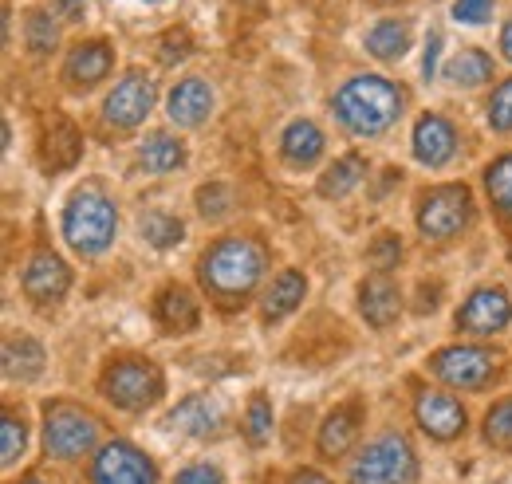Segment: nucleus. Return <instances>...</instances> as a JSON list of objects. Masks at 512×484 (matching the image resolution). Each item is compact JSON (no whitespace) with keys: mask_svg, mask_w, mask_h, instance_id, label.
Returning a JSON list of instances; mask_svg holds the SVG:
<instances>
[{"mask_svg":"<svg viewBox=\"0 0 512 484\" xmlns=\"http://www.w3.org/2000/svg\"><path fill=\"white\" fill-rule=\"evenodd\" d=\"M402 115V91L383 75H355L335 91V119L355 138H379Z\"/></svg>","mask_w":512,"mask_h":484,"instance_id":"f03ea898","label":"nucleus"},{"mask_svg":"<svg viewBox=\"0 0 512 484\" xmlns=\"http://www.w3.org/2000/svg\"><path fill=\"white\" fill-rule=\"evenodd\" d=\"M119 233V209L111 205V197L99 185H83L67 197L64 209V241L79 256H99L115 244Z\"/></svg>","mask_w":512,"mask_h":484,"instance_id":"7ed1b4c3","label":"nucleus"},{"mask_svg":"<svg viewBox=\"0 0 512 484\" xmlns=\"http://www.w3.org/2000/svg\"><path fill=\"white\" fill-rule=\"evenodd\" d=\"M154 315H158V323L170 331V335H186L197 327V319H201V311H197V300H193L190 288H182V284H170L158 303H154Z\"/></svg>","mask_w":512,"mask_h":484,"instance_id":"412c9836","label":"nucleus"},{"mask_svg":"<svg viewBox=\"0 0 512 484\" xmlns=\"http://www.w3.org/2000/svg\"><path fill=\"white\" fill-rule=\"evenodd\" d=\"M457 154V130L442 115H422L414 126V158L430 170H442Z\"/></svg>","mask_w":512,"mask_h":484,"instance_id":"2eb2a0df","label":"nucleus"},{"mask_svg":"<svg viewBox=\"0 0 512 484\" xmlns=\"http://www.w3.org/2000/svg\"><path fill=\"white\" fill-rule=\"evenodd\" d=\"M288 484H331L323 473H316V469H300V473H292V481Z\"/></svg>","mask_w":512,"mask_h":484,"instance_id":"79ce46f5","label":"nucleus"},{"mask_svg":"<svg viewBox=\"0 0 512 484\" xmlns=\"http://www.w3.org/2000/svg\"><path fill=\"white\" fill-rule=\"evenodd\" d=\"M138 162H142L146 174H174V170L186 162V146H182L174 134L158 130V134L142 138V146H138Z\"/></svg>","mask_w":512,"mask_h":484,"instance_id":"4be33fe9","label":"nucleus"},{"mask_svg":"<svg viewBox=\"0 0 512 484\" xmlns=\"http://www.w3.org/2000/svg\"><path fill=\"white\" fill-rule=\"evenodd\" d=\"M512 319V303L501 288H477L457 311V327L469 335H497Z\"/></svg>","mask_w":512,"mask_h":484,"instance_id":"f8f14e48","label":"nucleus"},{"mask_svg":"<svg viewBox=\"0 0 512 484\" xmlns=\"http://www.w3.org/2000/svg\"><path fill=\"white\" fill-rule=\"evenodd\" d=\"M418 481V457L414 445L402 433L375 437L347 469V484H414Z\"/></svg>","mask_w":512,"mask_h":484,"instance_id":"20e7f679","label":"nucleus"},{"mask_svg":"<svg viewBox=\"0 0 512 484\" xmlns=\"http://www.w3.org/2000/svg\"><path fill=\"white\" fill-rule=\"evenodd\" d=\"M430 370L453 390H481L493 378L497 359L489 351H481V347H446V351H438L430 359Z\"/></svg>","mask_w":512,"mask_h":484,"instance_id":"1a4fd4ad","label":"nucleus"},{"mask_svg":"<svg viewBox=\"0 0 512 484\" xmlns=\"http://www.w3.org/2000/svg\"><path fill=\"white\" fill-rule=\"evenodd\" d=\"M485 115H489V126H493V130L509 134L512 130V79H505V83L493 91V99H489Z\"/></svg>","mask_w":512,"mask_h":484,"instance_id":"c9c22d12","label":"nucleus"},{"mask_svg":"<svg viewBox=\"0 0 512 484\" xmlns=\"http://www.w3.org/2000/svg\"><path fill=\"white\" fill-rule=\"evenodd\" d=\"M493 16V0H453V20L461 24H485Z\"/></svg>","mask_w":512,"mask_h":484,"instance_id":"58836bf2","label":"nucleus"},{"mask_svg":"<svg viewBox=\"0 0 512 484\" xmlns=\"http://www.w3.org/2000/svg\"><path fill=\"white\" fill-rule=\"evenodd\" d=\"M501 52H505V60L512 63V20L501 28Z\"/></svg>","mask_w":512,"mask_h":484,"instance_id":"c03bdc74","label":"nucleus"},{"mask_svg":"<svg viewBox=\"0 0 512 484\" xmlns=\"http://www.w3.org/2000/svg\"><path fill=\"white\" fill-rule=\"evenodd\" d=\"M359 437V410L355 406H339L331 410L320 425V453L323 457H343Z\"/></svg>","mask_w":512,"mask_h":484,"instance_id":"5701e85b","label":"nucleus"},{"mask_svg":"<svg viewBox=\"0 0 512 484\" xmlns=\"http://www.w3.org/2000/svg\"><path fill=\"white\" fill-rule=\"evenodd\" d=\"M367 260L379 268V272H390L398 260H402V244H398V237H390V233H383L379 241L371 244V252H367Z\"/></svg>","mask_w":512,"mask_h":484,"instance_id":"4c0bfd02","label":"nucleus"},{"mask_svg":"<svg viewBox=\"0 0 512 484\" xmlns=\"http://www.w3.org/2000/svg\"><path fill=\"white\" fill-rule=\"evenodd\" d=\"M20 288H24V296L32 303L64 300L67 288H71V268H67L56 252H36L24 264V272H20Z\"/></svg>","mask_w":512,"mask_h":484,"instance_id":"9b49d317","label":"nucleus"},{"mask_svg":"<svg viewBox=\"0 0 512 484\" xmlns=\"http://www.w3.org/2000/svg\"><path fill=\"white\" fill-rule=\"evenodd\" d=\"M20 484H40V481H36V477H28V481H20Z\"/></svg>","mask_w":512,"mask_h":484,"instance_id":"a18cd8bd","label":"nucleus"},{"mask_svg":"<svg viewBox=\"0 0 512 484\" xmlns=\"http://www.w3.org/2000/svg\"><path fill=\"white\" fill-rule=\"evenodd\" d=\"M150 111H154V79L142 71H130L127 79H119V87L103 103L107 126H119V130H134L138 122H146Z\"/></svg>","mask_w":512,"mask_h":484,"instance_id":"9d476101","label":"nucleus"},{"mask_svg":"<svg viewBox=\"0 0 512 484\" xmlns=\"http://www.w3.org/2000/svg\"><path fill=\"white\" fill-rule=\"evenodd\" d=\"M170 429L178 433H190V437H217L221 425H225V406L209 394H190L186 402H178L166 418Z\"/></svg>","mask_w":512,"mask_h":484,"instance_id":"4468645a","label":"nucleus"},{"mask_svg":"<svg viewBox=\"0 0 512 484\" xmlns=\"http://www.w3.org/2000/svg\"><path fill=\"white\" fill-rule=\"evenodd\" d=\"M103 394L127 414H142L162 398V370L146 359H119L103 370Z\"/></svg>","mask_w":512,"mask_h":484,"instance_id":"39448f33","label":"nucleus"},{"mask_svg":"<svg viewBox=\"0 0 512 484\" xmlns=\"http://www.w3.org/2000/svg\"><path fill=\"white\" fill-rule=\"evenodd\" d=\"M264 268H268V256H264V248L253 237H221V241L209 244L201 252L197 280L221 307H233L245 296H253Z\"/></svg>","mask_w":512,"mask_h":484,"instance_id":"f257e3e1","label":"nucleus"},{"mask_svg":"<svg viewBox=\"0 0 512 484\" xmlns=\"http://www.w3.org/2000/svg\"><path fill=\"white\" fill-rule=\"evenodd\" d=\"M233 209V189L229 185H201L197 189V213L205 221H221Z\"/></svg>","mask_w":512,"mask_h":484,"instance_id":"72a5a7b5","label":"nucleus"},{"mask_svg":"<svg viewBox=\"0 0 512 484\" xmlns=\"http://www.w3.org/2000/svg\"><path fill=\"white\" fill-rule=\"evenodd\" d=\"M225 477H221V469L217 465H190V469H182L178 477H174V484H221Z\"/></svg>","mask_w":512,"mask_h":484,"instance_id":"ea45409f","label":"nucleus"},{"mask_svg":"<svg viewBox=\"0 0 512 484\" xmlns=\"http://www.w3.org/2000/svg\"><path fill=\"white\" fill-rule=\"evenodd\" d=\"M111 48L103 44V40H87V44H75L71 48V56L64 63V79L71 87H79V91H87V87H95V83H103L107 79V71H111Z\"/></svg>","mask_w":512,"mask_h":484,"instance_id":"f3484780","label":"nucleus"},{"mask_svg":"<svg viewBox=\"0 0 512 484\" xmlns=\"http://www.w3.org/2000/svg\"><path fill=\"white\" fill-rule=\"evenodd\" d=\"M485 189H489V201H493L505 217H512V154L497 158V162L485 170Z\"/></svg>","mask_w":512,"mask_h":484,"instance_id":"c756f323","label":"nucleus"},{"mask_svg":"<svg viewBox=\"0 0 512 484\" xmlns=\"http://www.w3.org/2000/svg\"><path fill=\"white\" fill-rule=\"evenodd\" d=\"M446 79L457 87H481L485 79H493V60L481 48H465L446 63Z\"/></svg>","mask_w":512,"mask_h":484,"instance_id":"bb28decb","label":"nucleus"},{"mask_svg":"<svg viewBox=\"0 0 512 484\" xmlns=\"http://www.w3.org/2000/svg\"><path fill=\"white\" fill-rule=\"evenodd\" d=\"M28 48L36 56H44V52L56 48V24H52L48 12H28Z\"/></svg>","mask_w":512,"mask_h":484,"instance_id":"f704fd0d","label":"nucleus"},{"mask_svg":"<svg viewBox=\"0 0 512 484\" xmlns=\"http://www.w3.org/2000/svg\"><path fill=\"white\" fill-rule=\"evenodd\" d=\"M24 445H28L24 422L16 414H4V422H0V461H4V469H12L24 457Z\"/></svg>","mask_w":512,"mask_h":484,"instance_id":"2f4dec72","label":"nucleus"},{"mask_svg":"<svg viewBox=\"0 0 512 484\" xmlns=\"http://www.w3.org/2000/svg\"><path fill=\"white\" fill-rule=\"evenodd\" d=\"M280 154L288 166L304 170V166H316L323 154V130L316 122L308 119H296L284 134H280Z\"/></svg>","mask_w":512,"mask_h":484,"instance_id":"6ab92c4d","label":"nucleus"},{"mask_svg":"<svg viewBox=\"0 0 512 484\" xmlns=\"http://www.w3.org/2000/svg\"><path fill=\"white\" fill-rule=\"evenodd\" d=\"M190 52H193V40H190V32H186V28H170V32L158 40V60L166 63V67L182 63Z\"/></svg>","mask_w":512,"mask_h":484,"instance_id":"e433bc0d","label":"nucleus"},{"mask_svg":"<svg viewBox=\"0 0 512 484\" xmlns=\"http://www.w3.org/2000/svg\"><path fill=\"white\" fill-rule=\"evenodd\" d=\"M99 441V418H91L79 406L56 402L44 410V449L56 461H75L83 453H91Z\"/></svg>","mask_w":512,"mask_h":484,"instance_id":"0eeeda50","label":"nucleus"},{"mask_svg":"<svg viewBox=\"0 0 512 484\" xmlns=\"http://www.w3.org/2000/svg\"><path fill=\"white\" fill-rule=\"evenodd\" d=\"M363 174H367V162L359 154H347V158H339V162H331L323 170L320 193L323 197H347L355 185L363 182Z\"/></svg>","mask_w":512,"mask_h":484,"instance_id":"cd10ccee","label":"nucleus"},{"mask_svg":"<svg viewBox=\"0 0 512 484\" xmlns=\"http://www.w3.org/2000/svg\"><path fill=\"white\" fill-rule=\"evenodd\" d=\"M414 418L422 425V433H430L434 441H453L465 429V410L453 394L442 390H422L414 398Z\"/></svg>","mask_w":512,"mask_h":484,"instance_id":"ddd939ff","label":"nucleus"},{"mask_svg":"<svg viewBox=\"0 0 512 484\" xmlns=\"http://www.w3.org/2000/svg\"><path fill=\"white\" fill-rule=\"evenodd\" d=\"M304 296H308V280H304V272L284 268V272L272 280V288L264 292V300H260V315H264L268 323H276V319L292 315Z\"/></svg>","mask_w":512,"mask_h":484,"instance_id":"aec40b11","label":"nucleus"},{"mask_svg":"<svg viewBox=\"0 0 512 484\" xmlns=\"http://www.w3.org/2000/svg\"><path fill=\"white\" fill-rule=\"evenodd\" d=\"M64 20H83V0H60Z\"/></svg>","mask_w":512,"mask_h":484,"instance_id":"37998d69","label":"nucleus"},{"mask_svg":"<svg viewBox=\"0 0 512 484\" xmlns=\"http://www.w3.org/2000/svg\"><path fill=\"white\" fill-rule=\"evenodd\" d=\"M79 150H83V138L79 130L67 119H52L48 122V134H44V162L52 170H67L79 162Z\"/></svg>","mask_w":512,"mask_h":484,"instance_id":"393cba45","label":"nucleus"},{"mask_svg":"<svg viewBox=\"0 0 512 484\" xmlns=\"http://www.w3.org/2000/svg\"><path fill=\"white\" fill-rule=\"evenodd\" d=\"M91 484H158V469L130 441H107L91 465Z\"/></svg>","mask_w":512,"mask_h":484,"instance_id":"6e6552de","label":"nucleus"},{"mask_svg":"<svg viewBox=\"0 0 512 484\" xmlns=\"http://www.w3.org/2000/svg\"><path fill=\"white\" fill-rule=\"evenodd\" d=\"M485 441L497 445V449H512V398L509 402H497L485 414Z\"/></svg>","mask_w":512,"mask_h":484,"instance_id":"473e14b6","label":"nucleus"},{"mask_svg":"<svg viewBox=\"0 0 512 484\" xmlns=\"http://www.w3.org/2000/svg\"><path fill=\"white\" fill-rule=\"evenodd\" d=\"M438 52H442V36L430 32V40H426V60H422V75H426V79H434V71H438Z\"/></svg>","mask_w":512,"mask_h":484,"instance_id":"a19ab883","label":"nucleus"},{"mask_svg":"<svg viewBox=\"0 0 512 484\" xmlns=\"http://www.w3.org/2000/svg\"><path fill=\"white\" fill-rule=\"evenodd\" d=\"M473 221V193L465 185H434L418 197V229L426 241H449Z\"/></svg>","mask_w":512,"mask_h":484,"instance_id":"423d86ee","label":"nucleus"},{"mask_svg":"<svg viewBox=\"0 0 512 484\" xmlns=\"http://www.w3.org/2000/svg\"><path fill=\"white\" fill-rule=\"evenodd\" d=\"M245 441L249 445H268L272 441V402L264 398V394H256L253 402H249V410H245Z\"/></svg>","mask_w":512,"mask_h":484,"instance_id":"7c9ffc66","label":"nucleus"},{"mask_svg":"<svg viewBox=\"0 0 512 484\" xmlns=\"http://www.w3.org/2000/svg\"><path fill=\"white\" fill-rule=\"evenodd\" d=\"M367 52L375 60H402L410 52V24L406 20H379L367 32Z\"/></svg>","mask_w":512,"mask_h":484,"instance_id":"a878e982","label":"nucleus"},{"mask_svg":"<svg viewBox=\"0 0 512 484\" xmlns=\"http://www.w3.org/2000/svg\"><path fill=\"white\" fill-rule=\"evenodd\" d=\"M213 111V87L201 79V75H190L182 79L170 95H166V115L174 126H201Z\"/></svg>","mask_w":512,"mask_h":484,"instance_id":"dca6fc26","label":"nucleus"},{"mask_svg":"<svg viewBox=\"0 0 512 484\" xmlns=\"http://www.w3.org/2000/svg\"><path fill=\"white\" fill-rule=\"evenodd\" d=\"M138 229H142V237L154 248H174V244L186 241V225L178 217H170V213H146L138 221Z\"/></svg>","mask_w":512,"mask_h":484,"instance_id":"c85d7f7f","label":"nucleus"},{"mask_svg":"<svg viewBox=\"0 0 512 484\" xmlns=\"http://www.w3.org/2000/svg\"><path fill=\"white\" fill-rule=\"evenodd\" d=\"M359 311H363V319H367L371 327H390V323L398 319V311H402V292L394 288V280H390L386 272L363 280V288H359Z\"/></svg>","mask_w":512,"mask_h":484,"instance_id":"a211bd4d","label":"nucleus"},{"mask_svg":"<svg viewBox=\"0 0 512 484\" xmlns=\"http://www.w3.org/2000/svg\"><path fill=\"white\" fill-rule=\"evenodd\" d=\"M44 374V347L36 339H8L4 343V378L32 382Z\"/></svg>","mask_w":512,"mask_h":484,"instance_id":"b1692460","label":"nucleus"}]
</instances>
